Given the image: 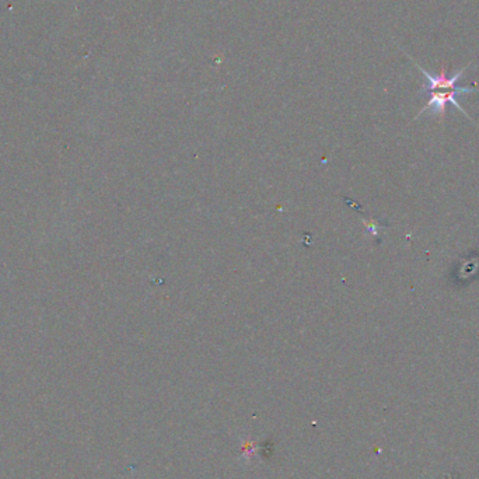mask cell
Masks as SVG:
<instances>
[{"instance_id": "cell-1", "label": "cell", "mask_w": 479, "mask_h": 479, "mask_svg": "<svg viewBox=\"0 0 479 479\" xmlns=\"http://www.w3.org/2000/svg\"><path fill=\"white\" fill-rule=\"evenodd\" d=\"M410 57V56H409ZM410 61L416 65V68L422 72L424 78H426L428 80V86H424L422 87V93H429V101L426 102V105H424V108L419 111L417 116L419 118L422 114L428 112V111H432L433 114L439 115L440 118V121L443 123V119H444V115H446V108H447V104H453L460 112L464 114L465 118H468L469 121L472 124H475L473 119L465 112V109L461 107V104L457 101V97L458 96H462V94H468V93H479V89H475V87H458L457 86V82L464 76L465 71L472 65H467L464 66L461 71L455 72L451 78L447 76V72H446V68L443 66L440 69V72L437 75H432L429 73L428 71H425L421 65H417L413 59L410 57ZM476 125V124H475ZM478 127V125H476Z\"/></svg>"}]
</instances>
